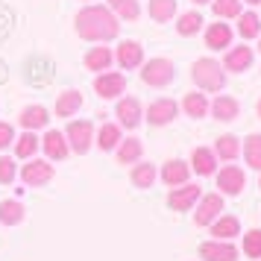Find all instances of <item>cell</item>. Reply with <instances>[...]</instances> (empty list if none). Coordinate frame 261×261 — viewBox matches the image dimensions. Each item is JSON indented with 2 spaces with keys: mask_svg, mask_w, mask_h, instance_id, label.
Wrapping results in <instances>:
<instances>
[{
  "mask_svg": "<svg viewBox=\"0 0 261 261\" xmlns=\"http://www.w3.org/2000/svg\"><path fill=\"white\" fill-rule=\"evenodd\" d=\"M258 50H261V41H258Z\"/></svg>",
  "mask_w": 261,
  "mask_h": 261,
  "instance_id": "43",
  "label": "cell"
},
{
  "mask_svg": "<svg viewBox=\"0 0 261 261\" xmlns=\"http://www.w3.org/2000/svg\"><path fill=\"white\" fill-rule=\"evenodd\" d=\"M200 255L205 261H235L238 258V249L226 241H205L200 247Z\"/></svg>",
  "mask_w": 261,
  "mask_h": 261,
  "instance_id": "13",
  "label": "cell"
},
{
  "mask_svg": "<svg viewBox=\"0 0 261 261\" xmlns=\"http://www.w3.org/2000/svg\"><path fill=\"white\" fill-rule=\"evenodd\" d=\"M191 76H194V83L200 85L202 91H220L226 85V73L220 68V62H214V59H197Z\"/></svg>",
  "mask_w": 261,
  "mask_h": 261,
  "instance_id": "2",
  "label": "cell"
},
{
  "mask_svg": "<svg viewBox=\"0 0 261 261\" xmlns=\"http://www.w3.org/2000/svg\"><path fill=\"white\" fill-rule=\"evenodd\" d=\"M212 112H214V118H217V120H235L238 112H241V106H238L235 97L220 94V97L212 103Z\"/></svg>",
  "mask_w": 261,
  "mask_h": 261,
  "instance_id": "22",
  "label": "cell"
},
{
  "mask_svg": "<svg viewBox=\"0 0 261 261\" xmlns=\"http://www.w3.org/2000/svg\"><path fill=\"white\" fill-rule=\"evenodd\" d=\"M238 153H241V141H238L235 135H220V138H217V144H214V155H220V159H226V162H232V159H238Z\"/></svg>",
  "mask_w": 261,
  "mask_h": 261,
  "instance_id": "26",
  "label": "cell"
},
{
  "mask_svg": "<svg viewBox=\"0 0 261 261\" xmlns=\"http://www.w3.org/2000/svg\"><path fill=\"white\" fill-rule=\"evenodd\" d=\"M244 252L249 258H261V229H252L244 235Z\"/></svg>",
  "mask_w": 261,
  "mask_h": 261,
  "instance_id": "37",
  "label": "cell"
},
{
  "mask_svg": "<svg viewBox=\"0 0 261 261\" xmlns=\"http://www.w3.org/2000/svg\"><path fill=\"white\" fill-rule=\"evenodd\" d=\"M176 15V0H150V18L165 24Z\"/></svg>",
  "mask_w": 261,
  "mask_h": 261,
  "instance_id": "29",
  "label": "cell"
},
{
  "mask_svg": "<svg viewBox=\"0 0 261 261\" xmlns=\"http://www.w3.org/2000/svg\"><path fill=\"white\" fill-rule=\"evenodd\" d=\"M15 173H18L15 159H9V155H0V182H3V185H9V182L15 179Z\"/></svg>",
  "mask_w": 261,
  "mask_h": 261,
  "instance_id": "38",
  "label": "cell"
},
{
  "mask_svg": "<svg viewBox=\"0 0 261 261\" xmlns=\"http://www.w3.org/2000/svg\"><path fill=\"white\" fill-rule=\"evenodd\" d=\"M12 144H15V155H18V159H30V155H33L38 147H41V141H38V138H36L30 129H27L24 135L18 138V141H12Z\"/></svg>",
  "mask_w": 261,
  "mask_h": 261,
  "instance_id": "32",
  "label": "cell"
},
{
  "mask_svg": "<svg viewBox=\"0 0 261 261\" xmlns=\"http://www.w3.org/2000/svg\"><path fill=\"white\" fill-rule=\"evenodd\" d=\"M249 65H252V47H247V44H241V47H232L229 53H226V62H223V68L226 71H247Z\"/></svg>",
  "mask_w": 261,
  "mask_h": 261,
  "instance_id": "16",
  "label": "cell"
},
{
  "mask_svg": "<svg viewBox=\"0 0 261 261\" xmlns=\"http://www.w3.org/2000/svg\"><path fill=\"white\" fill-rule=\"evenodd\" d=\"M138 159H141V141H138V138L120 141V147H118V162L120 165H135Z\"/></svg>",
  "mask_w": 261,
  "mask_h": 261,
  "instance_id": "28",
  "label": "cell"
},
{
  "mask_svg": "<svg viewBox=\"0 0 261 261\" xmlns=\"http://www.w3.org/2000/svg\"><path fill=\"white\" fill-rule=\"evenodd\" d=\"M80 109H83V94H80L76 88L62 91L59 100H56V115H59V118H73Z\"/></svg>",
  "mask_w": 261,
  "mask_h": 261,
  "instance_id": "15",
  "label": "cell"
},
{
  "mask_svg": "<svg viewBox=\"0 0 261 261\" xmlns=\"http://www.w3.org/2000/svg\"><path fill=\"white\" fill-rule=\"evenodd\" d=\"M220 212H223V197H220V194H208V197L200 200L194 220H197V226H212L214 220L220 217Z\"/></svg>",
  "mask_w": 261,
  "mask_h": 261,
  "instance_id": "6",
  "label": "cell"
},
{
  "mask_svg": "<svg viewBox=\"0 0 261 261\" xmlns=\"http://www.w3.org/2000/svg\"><path fill=\"white\" fill-rule=\"evenodd\" d=\"M200 27H202V15L200 12H185V15H179V36H197L200 33Z\"/></svg>",
  "mask_w": 261,
  "mask_h": 261,
  "instance_id": "33",
  "label": "cell"
},
{
  "mask_svg": "<svg viewBox=\"0 0 261 261\" xmlns=\"http://www.w3.org/2000/svg\"><path fill=\"white\" fill-rule=\"evenodd\" d=\"M238 33L244 38H255L261 33V18L255 12H244L238 18Z\"/></svg>",
  "mask_w": 261,
  "mask_h": 261,
  "instance_id": "31",
  "label": "cell"
},
{
  "mask_svg": "<svg viewBox=\"0 0 261 261\" xmlns=\"http://www.w3.org/2000/svg\"><path fill=\"white\" fill-rule=\"evenodd\" d=\"M232 44V27L229 24H212L205 30V47L208 50H223Z\"/></svg>",
  "mask_w": 261,
  "mask_h": 261,
  "instance_id": "17",
  "label": "cell"
},
{
  "mask_svg": "<svg viewBox=\"0 0 261 261\" xmlns=\"http://www.w3.org/2000/svg\"><path fill=\"white\" fill-rule=\"evenodd\" d=\"M138 123H141V103L135 97H123L118 103V126L135 129Z\"/></svg>",
  "mask_w": 261,
  "mask_h": 261,
  "instance_id": "12",
  "label": "cell"
},
{
  "mask_svg": "<svg viewBox=\"0 0 261 261\" xmlns=\"http://www.w3.org/2000/svg\"><path fill=\"white\" fill-rule=\"evenodd\" d=\"M244 155H247L249 167L261 170V135H249L247 144H244Z\"/></svg>",
  "mask_w": 261,
  "mask_h": 261,
  "instance_id": "35",
  "label": "cell"
},
{
  "mask_svg": "<svg viewBox=\"0 0 261 261\" xmlns=\"http://www.w3.org/2000/svg\"><path fill=\"white\" fill-rule=\"evenodd\" d=\"M120 141H123V138H120V126L118 123H103V126H100V135H97L100 150H115Z\"/></svg>",
  "mask_w": 261,
  "mask_h": 261,
  "instance_id": "30",
  "label": "cell"
},
{
  "mask_svg": "<svg viewBox=\"0 0 261 261\" xmlns=\"http://www.w3.org/2000/svg\"><path fill=\"white\" fill-rule=\"evenodd\" d=\"M173 76H176V68H173V62L170 59H150L141 68V80L147 85H153V88H165V85H170L173 83Z\"/></svg>",
  "mask_w": 261,
  "mask_h": 261,
  "instance_id": "3",
  "label": "cell"
},
{
  "mask_svg": "<svg viewBox=\"0 0 261 261\" xmlns=\"http://www.w3.org/2000/svg\"><path fill=\"white\" fill-rule=\"evenodd\" d=\"M188 173H191V167L185 165V162H179V159H173V162H167V165L162 167L165 185H185V182H188Z\"/></svg>",
  "mask_w": 261,
  "mask_h": 261,
  "instance_id": "19",
  "label": "cell"
},
{
  "mask_svg": "<svg viewBox=\"0 0 261 261\" xmlns=\"http://www.w3.org/2000/svg\"><path fill=\"white\" fill-rule=\"evenodd\" d=\"M200 200V185H182V188H173L170 197H167V205L173 212H188L194 202Z\"/></svg>",
  "mask_w": 261,
  "mask_h": 261,
  "instance_id": "11",
  "label": "cell"
},
{
  "mask_svg": "<svg viewBox=\"0 0 261 261\" xmlns=\"http://www.w3.org/2000/svg\"><path fill=\"white\" fill-rule=\"evenodd\" d=\"M123 88H126V76H123V73L103 71V73L94 80V91L103 97V100H112V97L123 94Z\"/></svg>",
  "mask_w": 261,
  "mask_h": 261,
  "instance_id": "5",
  "label": "cell"
},
{
  "mask_svg": "<svg viewBox=\"0 0 261 261\" xmlns=\"http://www.w3.org/2000/svg\"><path fill=\"white\" fill-rule=\"evenodd\" d=\"M12 141H15V129L9 123H0V150H6Z\"/></svg>",
  "mask_w": 261,
  "mask_h": 261,
  "instance_id": "39",
  "label": "cell"
},
{
  "mask_svg": "<svg viewBox=\"0 0 261 261\" xmlns=\"http://www.w3.org/2000/svg\"><path fill=\"white\" fill-rule=\"evenodd\" d=\"M194 3H197V6H200V3H212V0H194Z\"/></svg>",
  "mask_w": 261,
  "mask_h": 261,
  "instance_id": "40",
  "label": "cell"
},
{
  "mask_svg": "<svg viewBox=\"0 0 261 261\" xmlns=\"http://www.w3.org/2000/svg\"><path fill=\"white\" fill-rule=\"evenodd\" d=\"M91 138H94V123L91 120H71L68 129H65V141L73 153H88Z\"/></svg>",
  "mask_w": 261,
  "mask_h": 261,
  "instance_id": "4",
  "label": "cell"
},
{
  "mask_svg": "<svg viewBox=\"0 0 261 261\" xmlns=\"http://www.w3.org/2000/svg\"><path fill=\"white\" fill-rule=\"evenodd\" d=\"M112 59H115V53H112L109 47H91L88 53H85V68L103 73V71H109Z\"/></svg>",
  "mask_w": 261,
  "mask_h": 261,
  "instance_id": "20",
  "label": "cell"
},
{
  "mask_svg": "<svg viewBox=\"0 0 261 261\" xmlns=\"http://www.w3.org/2000/svg\"><path fill=\"white\" fill-rule=\"evenodd\" d=\"M21 179H24V185H33V188H38V185H47L50 179H53V165L41 162V159H36V162H27L24 170H21Z\"/></svg>",
  "mask_w": 261,
  "mask_h": 261,
  "instance_id": "7",
  "label": "cell"
},
{
  "mask_svg": "<svg viewBox=\"0 0 261 261\" xmlns=\"http://www.w3.org/2000/svg\"><path fill=\"white\" fill-rule=\"evenodd\" d=\"M191 167L200 173V176H212L214 167H217V155L212 150H205V147H197L194 155H191Z\"/></svg>",
  "mask_w": 261,
  "mask_h": 261,
  "instance_id": "18",
  "label": "cell"
},
{
  "mask_svg": "<svg viewBox=\"0 0 261 261\" xmlns=\"http://www.w3.org/2000/svg\"><path fill=\"white\" fill-rule=\"evenodd\" d=\"M47 109L44 106H27L21 112V126L24 129H41V126H47Z\"/></svg>",
  "mask_w": 261,
  "mask_h": 261,
  "instance_id": "23",
  "label": "cell"
},
{
  "mask_svg": "<svg viewBox=\"0 0 261 261\" xmlns=\"http://www.w3.org/2000/svg\"><path fill=\"white\" fill-rule=\"evenodd\" d=\"M41 147H44L47 159H53V162H62L68 155V141H65V132H59V129H50L41 138Z\"/></svg>",
  "mask_w": 261,
  "mask_h": 261,
  "instance_id": "14",
  "label": "cell"
},
{
  "mask_svg": "<svg viewBox=\"0 0 261 261\" xmlns=\"http://www.w3.org/2000/svg\"><path fill=\"white\" fill-rule=\"evenodd\" d=\"M109 9L115 12V18H123V21H135L141 15L138 0H109Z\"/></svg>",
  "mask_w": 261,
  "mask_h": 261,
  "instance_id": "25",
  "label": "cell"
},
{
  "mask_svg": "<svg viewBox=\"0 0 261 261\" xmlns=\"http://www.w3.org/2000/svg\"><path fill=\"white\" fill-rule=\"evenodd\" d=\"M258 118H261V100H258Z\"/></svg>",
  "mask_w": 261,
  "mask_h": 261,
  "instance_id": "41",
  "label": "cell"
},
{
  "mask_svg": "<svg viewBox=\"0 0 261 261\" xmlns=\"http://www.w3.org/2000/svg\"><path fill=\"white\" fill-rule=\"evenodd\" d=\"M155 182V167L153 165H135L132 170V185L135 188H150Z\"/></svg>",
  "mask_w": 261,
  "mask_h": 261,
  "instance_id": "34",
  "label": "cell"
},
{
  "mask_svg": "<svg viewBox=\"0 0 261 261\" xmlns=\"http://www.w3.org/2000/svg\"><path fill=\"white\" fill-rule=\"evenodd\" d=\"M247 3H261V0H247Z\"/></svg>",
  "mask_w": 261,
  "mask_h": 261,
  "instance_id": "42",
  "label": "cell"
},
{
  "mask_svg": "<svg viewBox=\"0 0 261 261\" xmlns=\"http://www.w3.org/2000/svg\"><path fill=\"white\" fill-rule=\"evenodd\" d=\"M73 27L80 38L85 41H112L120 33V24L109 6H85L83 12L73 18Z\"/></svg>",
  "mask_w": 261,
  "mask_h": 261,
  "instance_id": "1",
  "label": "cell"
},
{
  "mask_svg": "<svg viewBox=\"0 0 261 261\" xmlns=\"http://www.w3.org/2000/svg\"><path fill=\"white\" fill-rule=\"evenodd\" d=\"M217 18H238L241 15V0H212Z\"/></svg>",
  "mask_w": 261,
  "mask_h": 261,
  "instance_id": "36",
  "label": "cell"
},
{
  "mask_svg": "<svg viewBox=\"0 0 261 261\" xmlns=\"http://www.w3.org/2000/svg\"><path fill=\"white\" fill-rule=\"evenodd\" d=\"M244 185H247V176H244V170L235 165L223 167L220 173H217V188L223 191V194H229V197H235V194H241L244 191Z\"/></svg>",
  "mask_w": 261,
  "mask_h": 261,
  "instance_id": "8",
  "label": "cell"
},
{
  "mask_svg": "<svg viewBox=\"0 0 261 261\" xmlns=\"http://www.w3.org/2000/svg\"><path fill=\"white\" fill-rule=\"evenodd\" d=\"M238 232H241V223H238V217H232V214L217 217L212 223V235L217 238V241H229V238H235Z\"/></svg>",
  "mask_w": 261,
  "mask_h": 261,
  "instance_id": "21",
  "label": "cell"
},
{
  "mask_svg": "<svg viewBox=\"0 0 261 261\" xmlns=\"http://www.w3.org/2000/svg\"><path fill=\"white\" fill-rule=\"evenodd\" d=\"M176 112H179L176 103L167 100V97H162V100L150 103V109H147V120H150L153 126H165V123H170V120L176 118Z\"/></svg>",
  "mask_w": 261,
  "mask_h": 261,
  "instance_id": "10",
  "label": "cell"
},
{
  "mask_svg": "<svg viewBox=\"0 0 261 261\" xmlns=\"http://www.w3.org/2000/svg\"><path fill=\"white\" fill-rule=\"evenodd\" d=\"M182 109L188 112V118H205V112H208V100H205V94L191 91V94H185V100H182Z\"/></svg>",
  "mask_w": 261,
  "mask_h": 261,
  "instance_id": "27",
  "label": "cell"
},
{
  "mask_svg": "<svg viewBox=\"0 0 261 261\" xmlns=\"http://www.w3.org/2000/svg\"><path fill=\"white\" fill-rule=\"evenodd\" d=\"M24 220V205L18 200H3L0 202V223L3 226H18Z\"/></svg>",
  "mask_w": 261,
  "mask_h": 261,
  "instance_id": "24",
  "label": "cell"
},
{
  "mask_svg": "<svg viewBox=\"0 0 261 261\" xmlns=\"http://www.w3.org/2000/svg\"><path fill=\"white\" fill-rule=\"evenodd\" d=\"M115 59L123 71H132V68H141L144 62V47L138 41H120L118 44V53H115Z\"/></svg>",
  "mask_w": 261,
  "mask_h": 261,
  "instance_id": "9",
  "label": "cell"
}]
</instances>
